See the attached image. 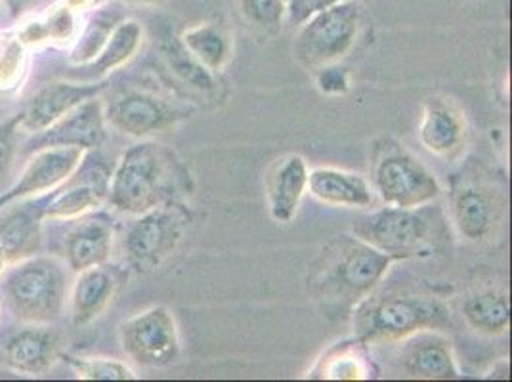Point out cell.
<instances>
[{
  "label": "cell",
  "instance_id": "24",
  "mask_svg": "<svg viewBox=\"0 0 512 382\" xmlns=\"http://www.w3.org/2000/svg\"><path fill=\"white\" fill-rule=\"evenodd\" d=\"M362 339L342 342L329 350L312 371V379H333V381H362L371 379L375 367Z\"/></svg>",
  "mask_w": 512,
  "mask_h": 382
},
{
  "label": "cell",
  "instance_id": "14",
  "mask_svg": "<svg viewBox=\"0 0 512 382\" xmlns=\"http://www.w3.org/2000/svg\"><path fill=\"white\" fill-rule=\"evenodd\" d=\"M106 142V117L100 100L90 98L81 106L69 111L58 123L35 134L33 148L73 146V148L98 149Z\"/></svg>",
  "mask_w": 512,
  "mask_h": 382
},
{
  "label": "cell",
  "instance_id": "5",
  "mask_svg": "<svg viewBox=\"0 0 512 382\" xmlns=\"http://www.w3.org/2000/svg\"><path fill=\"white\" fill-rule=\"evenodd\" d=\"M449 321V308L434 297H388L373 302H360L354 325L363 342L404 340L440 329Z\"/></svg>",
  "mask_w": 512,
  "mask_h": 382
},
{
  "label": "cell",
  "instance_id": "22",
  "mask_svg": "<svg viewBox=\"0 0 512 382\" xmlns=\"http://www.w3.org/2000/svg\"><path fill=\"white\" fill-rule=\"evenodd\" d=\"M81 31L79 14L67 8L60 0L52 4L44 14L23 23L16 33L27 48H39L44 44L69 46L75 43Z\"/></svg>",
  "mask_w": 512,
  "mask_h": 382
},
{
  "label": "cell",
  "instance_id": "21",
  "mask_svg": "<svg viewBox=\"0 0 512 382\" xmlns=\"http://www.w3.org/2000/svg\"><path fill=\"white\" fill-rule=\"evenodd\" d=\"M308 190V165L300 155H289L279 163L270 178V214L278 224H287L299 211Z\"/></svg>",
  "mask_w": 512,
  "mask_h": 382
},
{
  "label": "cell",
  "instance_id": "41",
  "mask_svg": "<svg viewBox=\"0 0 512 382\" xmlns=\"http://www.w3.org/2000/svg\"><path fill=\"white\" fill-rule=\"evenodd\" d=\"M0 316H2V302H0Z\"/></svg>",
  "mask_w": 512,
  "mask_h": 382
},
{
  "label": "cell",
  "instance_id": "40",
  "mask_svg": "<svg viewBox=\"0 0 512 382\" xmlns=\"http://www.w3.org/2000/svg\"><path fill=\"white\" fill-rule=\"evenodd\" d=\"M128 4H138V6H151V4H159L161 0H127Z\"/></svg>",
  "mask_w": 512,
  "mask_h": 382
},
{
  "label": "cell",
  "instance_id": "9",
  "mask_svg": "<svg viewBox=\"0 0 512 382\" xmlns=\"http://www.w3.org/2000/svg\"><path fill=\"white\" fill-rule=\"evenodd\" d=\"M119 339L128 358L142 367H167L180 354L178 327L165 306H151L127 319Z\"/></svg>",
  "mask_w": 512,
  "mask_h": 382
},
{
  "label": "cell",
  "instance_id": "34",
  "mask_svg": "<svg viewBox=\"0 0 512 382\" xmlns=\"http://www.w3.org/2000/svg\"><path fill=\"white\" fill-rule=\"evenodd\" d=\"M18 117L0 123V180L10 172L16 157V138H18Z\"/></svg>",
  "mask_w": 512,
  "mask_h": 382
},
{
  "label": "cell",
  "instance_id": "37",
  "mask_svg": "<svg viewBox=\"0 0 512 382\" xmlns=\"http://www.w3.org/2000/svg\"><path fill=\"white\" fill-rule=\"evenodd\" d=\"M2 2L12 20H20L29 10H33L39 4V0H2Z\"/></svg>",
  "mask_w": 512,
  "mask_h": 382
},
{
  "label": "cell",
  "instance_id": "33",
  "mask_svg": "<svg viewBox=\"0 0 512 382\" xmlns=\"http://www.w3.org/2000/svg\"><path fill=\"white\" fill-rule=\"evenodd\" d=\"M247 20L262 31H276L287 12L285 0H241Z\"/></svg>",
  "mask_w": 512,
  "mask_h": 382
},
{
  "label": "cell",
  "instance_id": "18",
  "mask_svg": "<svg viewBox=\"0 0 512 382\" xmlns=\"http://www.w3.org/2000/svg\"><path fill=\"white\" fill-rule=\"evenodd\" d=\"M463 115L444 100H430L421 117L419 140L430 153L438 157L455 155L465 142Z\"/></svg>",
  "mask_w": 512,
  "mask_h": 382
},
{
  "label": "cell",
  "instance_id": "8",
  "mask_svg": "<svg viewBox=\"0 0 512 382\" xmlns=\"http://www.w3.org/2000/svg\"><path fill=\"white\" fill-rule=\"evenodd\" d=\"M188 222L190 218L184 209L167 203L138 214V220L128 228L125 237L130 266L138 272L155 270L182 241Z\"/></svg>",
  "mask_w": 512,
  "mask_h": 382
},
{
  "label": "cell",
  "instance_id": "10",
  "mask_svg": "<svg viewBox=\"0 0 512 382\" xmlns=\"http://www.w3.org/2000/svg\"><path fill=\"white\" fill-rule=\"evenodd\" d=\"M111 170L102 159H83L64 184H60L37 209L41 220H75L100 209L107 201Z\"/></svg>",
  "mask_w": 512,
  "mask_h": 382
},
{
  "label": "cell",
  "instance_id": "7",
  "mask_svg": "<svg viewBox=\"0 0 512 382\" xmlns=\"http://www.w3.org/2000/svg\"><path fill=\"white\" fill-rule=\"evenodd\" d=\"M373 182L388 207L413 209L438 199L440 182L406 149L388 148L375 161Z\"/></svg>",
  "mask_w": 512,
  "mask_h": 382
},
{
  "label": "cell",
  "instance_id": "42",
  "mask_svg": "<svg viewBox=\"0 0 512 382\" xmlns=\"http://www.w3.org/2000/svg\"><path fill=\"white\" fill-rule=\"evenodd\" d=\"M287 2H289V0H285V4H287Z\"/></svg>",
  "mask_w": 512,
  "mask_h": 382
},
{
  "label": "cell",
  "instance_id": "6",
  "mask_svg": "<svg viewBox=\"0 0 512 382\" xmlns=\"http://www.w3.org/2000/svg\"><path fill=\"white\" fill-rule=\"evenodd\" d=\"M300 25L295 56L302 67L320 71L337 64L352 50L362 25V8L358 0H342L312 14Z\"/></svg>",
  "mask_w": 512,
  "mask_h": 382
},
{
  "label": "cell",
  "instance_id": "4",
  "mask_svg": "<svg viewBox=\"0 0 512 382\" xmlns=\"http://www.w3.org/2000/svg\"><path fill=\"white\" fill-rule=\"evenodd\" d=\"M440 228L442 218L427 209V205L413 209L386 207L379 213L360 218L354 226V234L384 255L402 260L430 255L440 237Z\"/></svg>",
  "mask_w": 512,
  "mask_h": 382
},
{
  "label": "cell",
  "instance_id": "39",
  "mask_svg": "<svg viewBox=\"0 0 512 382\" xmlns=\"http://www.w3.org/2000/svg\"><path fill=\"white\" fill-rule=\"evenodd\" d=\"M10 268V262H8V256L6 253L2 251V247H0V276L6 272Z\"/></svg>",
  "mask_w": 512,
  "mask_h": 382
},
{
  "label": "cell",
  "instance_id": "43",
  "mask_svg": "<svg viewBox=\"0 0 512 382\" xmlns=\"http://www.w3.org/2000/svg\"><path fill=\"white\" fill-rule=\"evenodd\" d=\"M0 2H2V0H0Z\"/></svg>",
  "mask_w": 512,
  "mask_h": 382
},
{
  "label": "cell",
  "instance_id": "38",
  "mask_svg": "<svg viewBox=\"0 0 512 382\" xmlns=\"http://www.w3.org/2000/svg\"><path fill=\"white\" fill-rule=\"evenodd\" d=\"M60 2L81 16L85 12H92V10L102 8L107 0H60Z\"/></svg>",
  "mask_w": 512,
  "mask_h": 382
},
{
  "label": "cell",
  "instance_id": "30",
  "mask_svg": "<svg viewBox=\"0 0 512 382\" xmlns=\"http://www.w3.org/2000/svg\"><path fill=\"white\" fill-rule=\"evenodd\" d=\"M161 56L171 73L178 77V81L199 92H213L216 86L213 73L205 65L199 64L180 41L163 44Z\"/></svg>",
  "mask_w": 512,
  "mask_h": 382
},
{
  "label": "cell",
  "instance_id": "36",
  "mask_svg": "<svg viewBox=\"0 0 512 382\" xmlns=\"http://www.w3.org/2000/svg\"><path fill=\"white\" fill-rule=\"evenodd\" d=\"M318 85H320L321 92L325 94H341L348 90V77L346 71L341 67H323L320 69V77H318Z\"/></svg>",
  "mask_w": 512,
  "mask_h": 382
},
{
  "label": "cell",
  "instance_id": "11",
  "mask_svg": "<svg viewBox=\"0 0 512 382\" xmlns=\"http://www.w3.org/2000/svg\"><path fill=\"white\" fill-rule=\"evenodd\" d=\"M104 117L115 130L132 138H146L174 127L186 113L153 92L127 90L107 104Z\"/></svg>",
  "mask_w": 512,
  "mask_h": 382
},
{
  "label": "cell",
  "instance_id": "32",
  "mask_svg": "<svg viewBox=\"0 0 512 382\" xmlns=\"http://www.w3.org/2000/svg\"><path fill=\"white\" fill-rule=\"evenodd\" d=\"M62 360L83 381H134L136 375L123 361L113 358H88L62 354Z\"/></svg>",
  "mask_w": 512,
  "mask_h": 382
},
{
  "label": "cell",
  "instance_id": "29",
  "mask_svg": "<svg viewBox=\"0 0 512 382\" xmlns=\"http://www.w3.org/2000/svg\"><path fill=\"white\" fill-rule=\"evenodd\" d=\"M121 22V14L109 8H98L96 16L79 31L75 43L71 44L69 62L73 65H90L102 52L111 31Z\"/></svg>",
  "mask_w": 512,
  "mask_h": 382
},
{
  "label": "cell",
  "instance_id": "16",
  "mask_svg": "<svg viewBox=\"0 0 512 382\" xmlns=\"http://www.w3.org/2000/svg\"><path fill=\"white\" fill-rule=\"evenodd\" d=\"M117 287L119 277L106 264L79 272L69 297L73 325L85 327L100 318L115 297Z\"/></svg>",
  "mask_w": 512,
  "mask_h": 382
},
{
  "label": "cell",
  "instance_id": "31",
  "mask_svg": "<svg viewBox=\"0 0 512 382\" xmlns=\"http://www.w3.org/2000/svg\"><path fill=\"white\" fill-rule=\"evenodd\" d=\"M29 48L16 31H0V92H14L27 75Z\"/></svg>",
  "mask_w": 512,
  "mask_h": 382
},
{
  "label": "cell",
  "instance_id": "15",
  "mask_svg": "<svg viewBox=\"0 0 512 382\" xmlns=\"http://www.w3.org/2000/svg\"><path fill=\"white\" fill-rule=\"evenodd\" d=\"M62 337L50 325H29L4 344V360L23 375L41 377L62 360Z\"/></svg>",
  "mask_w": 512,
  "mask_h": 382
},
{
  "label": "cell",
  "instance_id": "3",
  "mask_svg": "<svg viewBox=\"0 0 512 382\" xmlns=\"http://www.w3.org/2000/svg\"><path fill=\"white\" fill-rule=\"evenodd\" d=\"M14 316L29 325H52L64 312L67 274L52 256H29L14 264L4 283Z\"/></svg>",
  "mask_w": 512,
  "mask_h": 382
},
{
  "label": "cell",
  "instance_id": "19",
  "mask_svg": "<svg viewBox=\"0 0 512 382\" xmlns=\"http://www.w3.org/2000/svg\"><path fill=\"white\" fill-rule=\"evenodd\" d=\"M111 251L113 228L104 218H88L65 237V260L75 274L94 266H104Z\"/></svg>",
  "mask_w": 512,
  "mask_h": 382
},
{
  "label": "cell",
  "instance_id": "17",
  "mask_svg": "<svg viewBox=\"0 0 512 382\" xmlns=\"http://www.w3.org/2000/svg\"><path fill=\"white\" fill-rule=\"evenodd\" d=\"M404 371L411 379L423 381H453L459 379V369L453 358L449 340L438 335H419L407 344L402 356Z\"/></svg>",
  "mask_w": 512,
  "mask_h": 382
},
{
  "label": "cell",
  "instance_id": "20",
  "mask_svg": "<svg viewBox=\"0 0 512 382\" xmlns=\"http://www.w3.org/2000/svg\"><path fill=\"white\" fill-rule=\"evenodd\" d=\"M308 190L325 205L363 209L373 203V193L365 178L356 172L316 169L308 172Z\"/></svg>",
  "mask_w": 512,
  "mask_h": 382
},
{
  "label": "cell",
  "instance_id": "13",
  "mask_svg": "<svg viewBox=\"0 0 512 382\" xmlns=\"http://www.w3.org/2000/svg\"><path fill=\"white\" fill-rule=\"evenodd\" d=\"M102 90H104L102 85L65 83V81L50 83L41 88L16 115L18 127L31 134H41L86 100L98 98Z\"/></svg>",
  "mask_w": 512,
  "mask_h": 382
},
{
  "label": "cell",
  "instance_id": "2",
  "mask_svg": "<svg viewBox=\"0 0 512 382\" xmlns=\"http://www.w3.org/2000/svg\"><path fill=\"white\" fill-rule=\"evenodd\" d=\"M169 161V153L150 142L128 149L111 172L107 203L134 216L167 203L176 182Z\"/></svg>",
  "mask_w": 512,
  "mask_h": 382
},
{
  "label": "cell",
  "instance_id": "12",
  "mask_svg": "<svg viewBox=\"0 0 512 382\" xmlns=\"http://www.w3.org/2000/svg\"><path fill=\"white\" fill-rule=\"evenodd\" d=\"M86 157V149L73 146H50L35 149V155L25 165L20 178L0 193V211L16 201L46 195L79 169Z\"/></svg>",
  "mask_w": 512,
  "mask_h": 382
},
{
  "label": "cell",
  "instance_id": "23",
  "mask_svg": "<svg viewBox=\"0 0 512 382\" xmlns=\"http://www.w3.org/2000/svg\"><path fill=\"white\" fill-rule=\"evenodd\" d=\"M43 239V220L35 207H23L0 220V247L10 266L37 255Z\"/></svg>",
  "mask_w": 512,
  "mask_h": 382
},
{
  "label": "cell",
  "instance_id": "1",
  "mask_svg": "<svg viewBox=\"0 0 512 382\" xmlns=\"http://www.w3.org/2000/svg\"><path fill=\"white\" fill-rule=\"evenodd\" d=\"M392 262L358 237H341L323 249L310 285L329 306L352 308L373 293Z\"/></svg>",
  "mask_w": 512,
  "mask_h": 382
},
{
  "label": "cell",
  "instance_id": "26",
  "mask_svg": "<svg viewBox=\"0 0 512 382\" xmlns=\"http://www.w3.org/2000/svg\"><path fill=\"white\" fill-rule=\"evenodd\" d=\"M463 314L474 331L497 337L511 327V300L505 293L484 291L467 298Z\"/></svg>",
  "mask_w": 512,
  "mask_h": 382
},
{
  "label": "cell",
  "instance_id": "27",
  "mask_svg": "<svg viewBox=\"0 0 512 382\" xmlns=\"http://www.w3.org/2000/svg\"><path fill=\"white\" fill-rule=\"evenodd\" d=\"M180 43L192 54L201 65H205L211 73L220 71L230 60V39L228 35L214 23H199L186 29L180 37Z\"/></svg>",
  "mask_w": 512,
  "mask_h": 382
},
{
  "label": "cell",
  "instance_id": "25",
  "mask_svg": "<svg viewBox=\"0 0 512 382\" xmlns=\"http://www.w3.org/2000/svg\"><path fill=\"white\" fill-rule=\"evenodd\" d=\"M453 218L459 234L469 241L488 237L495 220V205L486 191L470 186L457 191L453 199Z\"/></svg>",
  "mask_w": 512,
  "mask_h": 382
},
{
  "label": "cell",
  "instance_id": "28",
  "mask_svg": "<svg viewBox=\"0 0 512 382\" xmlns=\"http://www.w3.org/2000/svg\"><path fill=\"white\" fill-rule=\"evenodd\" d=\"M144 41V29L134 20H121L111 31L107 43L104 44L98 58L90 64L94 75L104 77L107 73L115 71L117 67L127 64L140 50Z\"/></svg>",
  "mask_w": 512,
  "mask_h": 382
},
{
  "label": "cell",
  "instance_id": "35",
  "mask_svg": "<svg viewBox=\"0 0 512 382\" xmlns=\"http://www.w3.org/2000/svg\"><path fill=\"white\" fill-rule=\"evenodd\" d=\"M342 0H289L287 2V16L291 23L300 25L304 20H308L312 14L320 12L323 8H329Z\"/></svg>",
  "mask_w": 512,
  "mask_h": 382
}]
</instances>
